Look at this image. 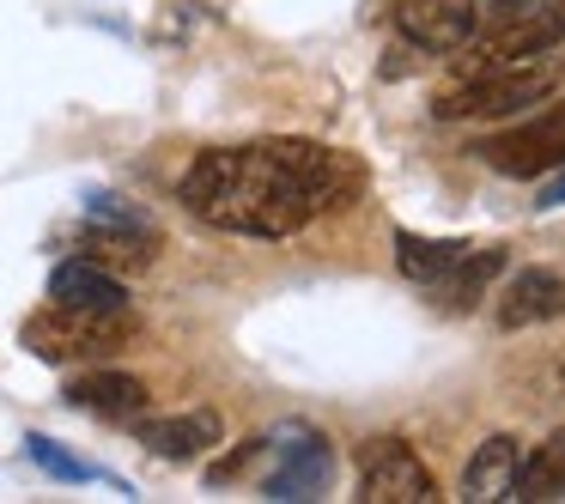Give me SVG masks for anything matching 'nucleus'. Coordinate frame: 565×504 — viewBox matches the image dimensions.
<instances>
[{"label":"nucleus","instance_id":"20","mask_svg":"<svg viewBox=\"0 0 565 504\" xmlns=\"http://www.w3.org/2000/svg\"><path fill=\"white\" fill-rule=\"evenodd\" d=\"M541 207H547V213H553V207H565V164H559V176H553V183L541 189Z\"/></svg>","mask_w":565,"mask_h":504},{"label":"nucleus","instance_id":"13","mask_svg":"<svg viewBox=\"0 0 565 504\" xmlns=\"http://www.w3.org/2000/svg\"><path fill=\"white\" fill-rule=\"evenodd\" d=\"M516 462H523V443L511 431H492L462 468V498L468 504H492V498H511V480H516Z\"/></svg>","mask_w":565,"mask_h":504},{"label":"nucleus","instance_id":"1","mask_svg":"<svg viewBox=\"0 0 565 504\" xmlns=\"http://www.w3.org/2000/svg\"><path fill=\"white\" fill-rule=\"evenodd\" d=\"M183 207L213 232L292 237L317 213H334L359 195V164L317 140H249L207 147L177 183Z\"/></svg>","mask_w":565,"mask_h":504},{"label":"nucleus","instance_id":"15","mask_svg":"<svg viewBox=\"0 0 565 504\" xmlns=\"http://www.w3.org/2000/svg\"><path fill=\"white\" fill-rule=\"evenodd\" d=\"M468 249H475V244H462V237H414V232H395V261H402V274H407L414 286H426V292H438V286L450 280L456 268H462Z\"/></svg>","mask_w":565,"mask_h":504},{"label":"nucleus","instance_id":"7","mask_svg":"<svg viewBox=\"0 0 565 504\" xmlns=\"http://www.w3.org/2000/svg\"><path fill=\"white\" fill-rule=\"evenodd\" d=\"M359 498L365 504H431L438 480H431V468L402 438H377L359 455Z\"/></svg>","mask_w":565,"mask_h":504},{"label":"nucleus","instance_id":"3","mask_svg":"<svg viewBox=\"0 0 565 504\" xmlns=\"http://www.w3.org/2000/svg\"><path fill=\"white\" fill-rule=\"evenodd\" d=\"M523 0H402L395 7V31L419 55H468V43H480Z\"/></svg>","mask_w":565,"mask_h":504},{"label":"nucleus","instance_id":"9","mask_svg":"<svg viewBox=\"0 0 565 504\" xmlns=\"http://www.w3.org/2000/svg\"><path fill=\"white\" fill-rule=\"evenodd\" d=\"M565 317V274L553 268H516L499 292V329H541Z\"/></svg>","mask_w":565,"mask_h":504},{"label":"nucleus","instance_id":"6","mask_svg":"<svg viewBox=\"0 0 565 504\" xmlns=\"http://www.w3.org/2000/svg\"><path fill=\"white\" fill-rule=\"evenodd\" d=\"M565 43V7H516L511 19L487 31L480 43H468L462 74H480V67H511V62H535V55H553Z\"/></svg>","mask_w":565,"mask_h":504},{"label":"nucleus","instance_id":"14","mask_svg":"<svg viewBox=\"0 0 565 504\" xmlns=\"http://www.w3.org/2000/svg\"><path fill=\"white\" fill-rule=\"evenodd\" d=\"M79 249H86V261H104V268H147L152 249H159V232L152 225H122V219H92L86 213Z\"/></svg>","mask_w":565,"mask_h":504},{"label":"nucleus","instance_id":"18","mask_svg":"<svg viewBox=\"0 0 565 504\" xmlns=\"http://www.w3.org/2000/svg\"><path fill=\"white\" fill-rule=\"evenodd\" d=\"M25 455L43 468V474H55V480H92V468L79 462V455H67L55 438H43V431H31V438H25Z\"/></svg>","mask_w":565,"mask_h":504},{"label":"nucleus","instance_id":"12","mask_svg":"<svg viewBox=\"0 0 565 504\" xmlns=\"http://www.w3.org/2000/svg\"><path fill=\"white\" fill-rule=\"evenodd\" d=\"M50 304H67V310H128V286L116 280L104 261H86V256H74V261H62V268L50 274Z\"/></svg>","mask_w":565,"mask_h":504},{"label":"nucleus","instance_id":"11","mask_svg":"<svg viewBox=\"0 0 565 504\" xmlns=\"http://www.w3.org/2000/svg\"><path fill=\"white\" fill-rule=\"evenodd\" d=\"M67 401H74L79 414H98V419L128 426V419H140L152 407V389L140 377H128V371H86V377L67 383Z\"/></svg>","mask_w":565,"mask_h":504},{"label":"nucleus","instance_id":"17","mask_svg":"<svg viewBox=\"0 0 565 504\" xmlns=\"http://www.w3.org/2000/svg\"><path fill=\"white\" fill-rule=\"evenodd\" d=\"M499 274H504V249L475 244V249H468V261H462V268H456L450 280L438 286V298H444L450 310H475V304H480V292H487V286L499 280Z\"/></svg>","mask_w":565,"mask_h":504},{"label":"nucleus","instance_id":"4","mask_svg":"<svg viewBox=\"0 0 565 504\" xmlns=\"http://www.w3.org/2000/svg\"><path fill=\"white\" fill-rule=\"evenodd\" d=\"M262 450L274 455L268 480H262V498H322L334 486V443L329 431H317L310 419H280V426L262 438Z\"/></svg>","mask_w":565,"mask_h":504},{"label":"nucleus","instance_id":"10","mask_svg":"<svg viewBox=\"0 0 565 504\" xmlns=\"http://www.w3.org/2000/svg\"><path fill=\"white\" fill-rule=\"evenodd\" d=\"M135 438L147 443V455H159V462H195V455H207L213 443L225 438V426H220V414H213V407H189V414L140 419Z\"/></svg>","mask_w":565,"mask_h":504},{"label":"nucleus","instance_id":"16","mask_svg":"<svg viewBox=\"0 0 565 504\" xmlns=\"http://www.w3.org/2000/svg\"><path fill=\"white\" fill-rule=\"evenodd\" d=\"M511 498H565V426L547 431L535 450H523L511 480Z\"/></svg>","mask_w":565,"mask_h":504},{"label":"nucleus","instance_id":"8","mask_svg":"<svg viewBox=\"0 0 565 504\" xmlns=\"http://www.w3.org/2000/svg\"><path fill=\"white\" fill-rule=\"evenodd\" d=\"M480 159H487L499 176H547V171H559L565 164V104L541 110L535 122L511 128V135L487 140Z\"/></svg>","mask_w":565,"mask_h":504},{"label":"nucleus","instance_id":"5","mask_svg":"<svg viewBox=\"0 0 565 504\" xmlns=\"http://www.w3.org/2000/svg\"><path fill=\"white\" fill-rule=\"evenodd\" d=\"M128 310H67V304H50L25 322V346L50 365H74V358H110L116 346L128 341Z\"/></svg>","mask_w":565,"mask_h":504},{"label":"nucleus","instance_id":"2","mask_svg":"<svg viewBox=\"0 0 565 504\" xmlns=\"http://www.w3.org/2000/svg\"><path fill=\"white\" fill-rule=\"evenodd\" d=\"M559 86H565L559 55H535V62H511V67H480V74L456 79V86L431 104V116H438V122H499V116L541 110Z\"/></svg>","mask_w":565,"mask_h":504},{"label":"nucleus","instance_id":"19","mask_svg":"<svg viewBox=\"0 0 565 504\" xmlns=\"http://www.w3.org/2000/svg\"><path fill=\"white\" fill-rule=\"evenodd\" d=\"M249 455H262V438H244V443H237L232 455H225V462H213V468H207V480H213V486H220V480L244 474V462H249Z\"/></svg>","mask_w":565,"mask_h":504}]
</instances>
